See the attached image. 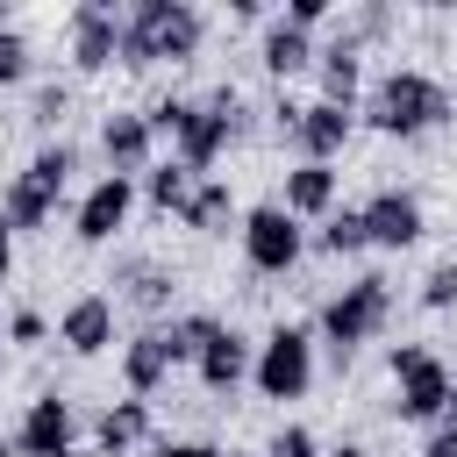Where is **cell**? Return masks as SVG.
<instances>
[{"mask_svg": "<svg viewBox=\"0 0 457 457\" xmlns=\"http://www.w3.org/2000/svg\"><path fill=\"white\" fill-rule=\"evenodd\" d=\"M200 36H207V21H200L193 0H136L129 21H121V64H136V71L157 64V57L186 64L200 50Z\"/></svg>", "mask_w": 457, "mask_h": 457, "instance_id": "1", "label": "cell"}, {"mask_svg": "<svg viewBox=\"0 0 457 457\" xmlns=\"http://www.w3.org/2000/svg\"><path fill=\"white\" fill-rule=\"evenodd\" d=\"M450 114V93L428 79V71H386L378 86H371V100H364V121L378 129V136H421V129H436Z\"/></svg>", "mask_w": 457, "mask_h": 457, "instance_id": "2", "label": "cell"}, {"mask_svg": "<svg viewBox=\"0 0 457 457\" xmlns=\"http://www.w3.org/2000/svg\"><path fill=\"white\" fill-rule=\"evenodd\" d=\"M393 378H400V400H393L400 421H443V414H457V378H450V364L436 350L400 343L393 350Z\"/></svg>", "mask_w": 457, "mask_h": 457, "instance_id": "3", "label": "cell"}, {"mask_svg": "<svg viewBox=\"0 0 457 457\" xmlns=\"http://www.w3.org/2000/svg\"><path fill=\"white\" fill-rule=\"evenodd\" d=\"M386 314H393V293H386L378 271H364L357 286H343V293L321 307V336L336 343V357H350L357 343H371V336L386 328Z\"/></svg>", "mask_w": 457, "mask_h": 457, "instance_id": "4", "label": "cell"}, {"mask_svg": "<svg viewBox=\"0 0 457 457\" xmlns=\"http://www.w3.org/2000/svg\"><path fill=\"white\" fill-rule=\"evenodd\" d=\"M250 378H257V393H264V400H300V393L314 386V343H307V328L278 321V328L257 343Z\"/></svg>", "mask_w": 457, "mask_h": 457, "instance_id": "5", "label": "cell"}, {"mask_svg": "<svg viewBox=\"0 0 457 457\" xmlns=\"http://www.w3.org/2000/svg\"><path fill=\"white\" fill-rule=\"evenodd\" d=\"M243 129V93L236 86H221V93H207V100H193V114L179 121V164L186 171H207L221 150H228V136Z\"/></svg>", "mask_w": 457, "mask_h": 457, "instance_id": "6", "label": "cell"}, {"mask_svg": "<svg viewBox=\"0 0 457 457\" xmlns=\"http://www.w3.org/2000/svg\"><path fill=\"white\" fill-rule=\"evenodd\" d=\"M300 250H307V236H300V221L286 207H250L243 214V257H250V271L278 278V271L300 264Z\"/></svg>", "mask_w": 457, "mask_h": 457, "instance_id": "7", "label": "cell"}, {"mask_svg": "<svg viewBox=\"0 0 457 457\" xmlns=\"http://www.w3.org/2000/svg\"><path fill=\"white\" fill-rule=\"evenodd\" d=\"M121 57V14L107 0H79L71 7V64L79 71H107Z\"/></svg>", "mask_w": 457, "mask_h": 457, "instance_id": "8", "label": "cell"}, {"mask_svg": "<svg viewBox=\"0 0 457 457\" xmlns=\"http://www.w3.org/2000/svg\"><path fill=\"white\" fill-rule=\"evenodd\" d=\"M357 214H364V236H371L378 250H407V243H421V200L400 193V186H386V193L364 200Z\"/></svg>", "mask_w": 457, "mask_h": 457, "instance_id": "9", "label": "cell"}, {"mask_svg": "<svg viewBox=\"0 0 457 457\" xmlns=\"http://www.w3.org/2000/svg\"><path fill=\"white\" fill-rule=\"evenodd\" d=\"M14 457H71V407L57 393L29 400V414L14 428Z\"/></svg>", "mask_w": 457, "mask_h": 457, "instance_id": "10", "label": "cell"}, {"mask_svg": "<svg viewBox=\"0 0 457 457\" xmlns=\"http://www.w3.org/2000/svg\"><path fill=\"white\" fill-rule=\"evenodd\" d=\"M57 343H64L71 357H100V350L114 343V300H107V293H79V300L64 307V321H57Z\"/></svg>", "mask_w": 457, "mask_h": 457, "instance_id": "11", "label": "cell"}, {"mask_svg": "<svg viewBox=\"0 0 457 457\" xmlns=\"http://www.w3.org/2000/svg\"><path fill=\"white\" fill-rule=\"evenodd\" d=\"M129 200H136V186L107 171V179H100V186L79 200V214H71V236H79V243H107V236L129 221Z\"/></svg>", "mask_w": 457, "mask_h": 457, "instance_id": "12", "label": "cell"}, {"mask_svg": "<svg viewBox=\"0 0 457 457\" xmlns=\"http://www.w3.org/2000/svg\"><path fill=\"white\" fill-rule=\"evenodd\" d=\"M350 129H357V114H350V107H328V100L300 107V129H293V143L307 150L300 164H328V157L350 143Z\"/></svg>", "mask_w": 457, "mask_h": 457, "instance_id": "13", "label": "cell"}, {"mask_svg": "<svg viewBox=\"0 0 457 457\" xmlns=\"http://www.w3.org/2000/svg\"><path fill=\"white\" fill-rule=\"evenodd\" d=\"M193 371H200V386H207V393H236V386L250 378V343H243L236 328H214V336H207V350L193 357Z\"/></svg>", "mask_w": 457, "mask_h": 457, "instance_id": "14", "label": "cell"}, {"mask_svg": "<svg viewBox=\"0 0 457 457\" xmlns=\"http://www.w3.org/2000/svg\"><path fill=\"white\" fill-rule=\"evenodd\" d=\"M150 121L143 114H107V129H100V150H107V164H114V179H129V171H150Z\"/></svg>", "mask_w": 457, "mask_h": 457, "instance_id": "15", "label": "cell"}, {"mask_svg": "<svg viewBox=\"0 0 457 457\" xmlns=\"http://www.w3.org/2000/svg\"><path fill=\"white\" fill-rule=\"evenodd\" d=\"M121 378H129V393H136V400H150V393L171 378V350H164V328H143V336L121 350Z\"/></svg>", "mask_w": 457, "mask_h": 457, "instance_id": "16", "label": "cell"}, {"mask_svg": "<svg viewBox=\"0 0 457 457\" xmlns=\"http://www.w3.org/2000/svg\"><path fill=\"white\" fill-rule=\"evenodd\" d=\"M143 436H150V400H136V393H129V400H114V407L93 421V443H100V457H121V450H136Z\"/></svg>", "mask_w": 457, "mask_h": 457, "instance_id": "17", "label": "cell"}, {"mask_svg": "<svg viewBox=\"0 0 457 457\" xmlns=\"http://www.w3.org/2000/svg\"><path fill=\"white\" fill-rule=\"evenodd\" d=\"M307 64H314V36L293 29L286 14L264 21V71H271V79H293V71H307Z\"/></svg>", "mask_w": 457, "mask_h": 457, "instance_id": "18", "label": "cell"}, {"mask_svg": "<svg viewBox=\"0 0 457 457\" xmlns=\"http://www.w3.org/2000/svg\"><path fill=\"white\" fill-rule=\"evenodd\" d=\"M278 207H286L293 221H300V214H328V207H336V171H328V164H293Z\"/></svg>", "mask_w": 457, "mask_h": 457, "instance_id": "19", "label": "cell"}, {"mask_svg": "<svg viewBox=\"0 0 457 457\" xmlns=\"http://www.w3.org/2000/svg\"><path fill=\"white\" fill-rule=\"evenodd\" d=\"M314 71H321V100H328V107H350V100H357V79H364V64H357V50H350V43H328V50H314Z\"/></svg>", "mask_w": 457, "mask_h": 457, "instance_id": "20", "label": "cell"}, {"mask_svg": "<svg viewBox=\"0 0 457 457\" xmlns=\"http://www.w3.org/2000/svg\"><path fill=\"white\" fill-rule=\"evenodd\" d=\"M50 207H57V193H43L29 171L0 193V221H7V228H43V221H50Z\"/></svg>", "mask_w": 457, "mask_h": 457, "instance_id": "21", "label": "cell"}, {"mask_svg": "<svg viewBox=\"0 0 457 457\" xmlns=\"http://www.w3.org/2000/svg\"><path fill=\"white\" fill-rule=\"evenodd\" d=\"M228 214H236V200H228V186H221V179H200V186L186 193V207H179V221H186V228H221Z\"/></svg>", "mask_w": 457, "mask_h": 457, "instance_id": "22", "label": "cell"}, {"mask_svg": "<svg viewBox=\"0 0 457 457\" xmlns=\"http://www.w3.org/2000/svg\"><path fill=\"white\" fill-rule=\"evenodd\" d=\"M314 243H321L328 257H357V250H364L371 236H364V214H357V207H328V214H321V236H314Z\"/></svg>", "mask_w": 457, "mask_h": 457, "instance_id": "23", "label": "cell"}, {"mask_svg": "<svg viewBox=\"0 0 457 457\" xmlns=\"http://www.w3.org/2000/svg\"><path fill=\"white\" fill-rule=\"evenodd\" d=\"M214 328H221L214 314H179V321H164V350H171V364H193V357L207 350Z\"/></svg>", "mask_w": 457, "mask_h": 457, "instance_id": "24", "label": "cell"}, {"mask_svg": "<svg viewBox=\"0 0 457 457\" xmlns=\"http://www.w3.org/2000/svg\"><path fill=\"white\" fill-rule=\"evenodd\" d=\"M71 171H79V150H71V143H50V150H36V157H29V179H36L43 193H64V179H71Z\"/></svg>", "mask_w": 457, "mask_h": 457, "instance_id": "25", "label": "cell"}, {"mask_svg": "<svg viewBox=\"0 0 457 457\" xmlns=\"http://www.w3.org/2000/svg\"><path fill=\"white\" fill-rule=\"evenodd\" d=\"M143 186H150V200H157V207H171V214H179V207H186V193H193V171H186V164H150V179H143Z\"/></svg>", "mask_w": 457, "mask_h": 457, "instance_id": "26", "label": "cell"}, {"mask_svg": "<svg viewBox=\"0 0 457 457\" xmlns=\"http://www.w3.org/2000/svg\"><path fill=\"white\" fill-rule=\"evenodd\" d=\"M421 307H436V314H443V307H457V257H443V264L421 278Z\"/></svg>", "mask_w": 457, "mask_h": 457, "instance_id": "27", "label": "cell"}, {"mask_svg": "<svg viewBox=\"0 0 457 457\" xmlns=\"http://www.w3.org/2000/svg\"><path fill=\"white\" fill-rule=\"evenodd\" d=\"M21 79H29V36L0 29V86H21Z\"/></svg>", "mask_w": 457, "mask_h": 457, "instance_id": "28", "label": "cell"}, {"mask_svg": "<svg viewBox=\"0 0 457 457\" xmlns=\"http://www.w3.org/2000/svg\"><path fill=\"white\" fill-rule=\"evenodd\" d=\"M264 457H321V443H314V428H300V421H286L271 443H264Z\"/></svg>", "mask_w": 457, "mask_h": 457, "instance_id": "29", "label": "cell"}, {"mask_svg": "<svg viewBox=\"0 0 457 457\" xmlns=\"http://www.w3.org/2000/svg\"><path fill=\"white\" fill-rule=\"evenodd\" d=\"M64 107H71V86H36L29 121H36V129H57V121H64Z\"/></svg>", "mask_w": 457, "mask_h": 457, "instance_id": "30", "label": "cell"}, {"mask_svg": "<svg viewBox=\"0 0 457 457\" xmlns=\"http://www.w3.org/2000/svg\"><path fill=\"white\" fill-rule=\"evenodd\" d=\"M129 300H136V307H164V300H171V278H164L157 264H143V271L129 278Z\"/></svg>", "mask_w": 457, "mask_h": 457, "instance_id": "31", "label": "cell"}, {"mask_svg": "<svg viewBox=\"0 0 457 457\" xmlns=\"http://www.w3.org/2000/svg\"><path fill=\"white\" fill-rule=\"evenodd\" d=\"M186 114H193V100H179V93H171V100H157L143 121H150V136H179V121H186Z\"/></svg>", "mask_w": 457, "mask_h": 457, "instance_id": "32", "label": "cell"}, {"mask_svg": "<svg viewBox=\"0 0 457 457\" xmlns=\"http://www.w3.org/2000/svg\"><path fill=\"white\" fill-rule=\"evenodd\" d=\"M43 336H50V321H43L36 307H21V314L7 321V343H43Z\"/></svg>", "mask_w": 457, "mask_h": 457, "instance_id": "33", "label": "cell"}, {"mask_svg": "<svg viewBox=\"0 0 457 457\" xmlns=\"http://www.w3.org/2000/svg\"><path fill=\"white\" fill-rule=\"evenodd\" d=\"M286 21L314 36V21H328V0H286Z\"/></svg>", "mask_w": 457, "mask_h": 457, "instance_id": "34", "label": "cell"}, {"mask_svg": "<svg viewBox=\"0 0 457 457\" xmlns=\"http://www.w3.org/2000/svg\"><path fill=\"white\" fill-rule=\"evenodd\" d=\"M164 457H221L214 443H164Z\"/></svg>", "mask_w": 457, "mask_h": 457, "instance_id": "35", "label": "cell"}, {"mask_svg": "<svg viewBox=\"0 0 457 457\" xmlns=\"http://www.w3.org/2000/svg\"><path fill=\"white\" fill-rule=\"evenodd\" d=\"M7 264H14V228L0 221V278H7Z\"/></svg>", "mask_w": 457, "mask_h": 457, "instance_id": "36", "label": "cell"}, {"mask_svg": "<svg viewBox=\"0 0 457 457\" xmlns=\"http://www.w3.org/2000/svg\"><path fill=\"white\" fill-rule=\"evenodd\" d=\"M328 457H371V450H357V443H343V450H328Z\"/></svg>", "mask_w": 457, "mask_h": 457, "instance_id": "37", "label": "cell"}, {"mask_svg": "<svg viewBox=\"0 0 457 457\" xmlns=\"http://www.w3.org/2000/svg\"><path fill=\"white\" fill-rule=\"evenodd\" d=\"M228 457H243V450H228Z\"/></svg>", "mask_w": 457, "mask_h": 457, "instance_id": "38", "label": "cell"}]
</instances>
